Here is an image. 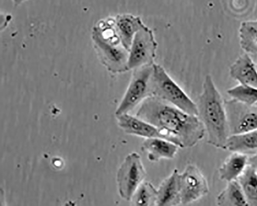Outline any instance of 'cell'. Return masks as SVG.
I'll return each instance as SVG.
<instances>
[{
  "mask_svg": "<svg viewBox=\"0 0 257 206\" xmlns=\"http://www.w3.org/2000/svg\"><path fill=\"white\" fill-rule=\"evenodd\" d=\"M1 206H7L6 203V201L5 199V197L4 194L2 193L1 195Z\"/></svg>",
  "mask_w": 257,
  "mask_h": 206,
  "instance_id": "7402d4cb",
  "label": "cell"
},
{
  "mask_svg": "<svg viewBox=\"0 0 257 206\" xmlns=\"http://www.w3.org/2000/svg\"><path fill=\"white\" fill-rule=\"evenodd\" d=\"M158 45L153 30L145 25L136 34L128 51V70L154 65Z\"/></svg>",
  "mask_w": 257,
  "mask_h": 206,
  "instance_id": "52a82bcc",
  "label": "cell"
},
{
  "mask_svg": "<svg viewBox=\"0 0 257 206\" xmlns=\"http://www.w3.org/2000/svg\"><path fill=\"white\" fill-rule=\"evenodd\" d=\"M96 40L101 56L110 71L114 73L128 71V51L121 44L113 25L106 24L103 27Z\"/></svg>",
  "mask_w": 257,
  "mask_h": 206,
  "instance_id": "277c9868",
  "label": "cell"
},
{
  "mask_svg": "<svg viewBox=\"0 0 257 206\" xmlns=\"http://www.w3.org/2000/svg\"><path fill=\"white\" fill-rule=\"evenodd\" d=\"M179 148L175 143L160 138L146 139L142 144V150L152 162L174 159Z\"/></svg>",
  "mask_w": 257,
  "mask_h": 206,
  "instance_id": "5bb4252c",
  "label": "cell"
},
{
  "mask_svg": "<svg viewBox=\"0 0 257 206\" xmlns=\"http://www.w3.org/2000/svg\"><path fill=\"white\" fill-rule=\"evenodd\" d=\"M231 77L239 85L257 87V69L249 54L240 55L229 67Z\"/></svg>",
  "mask_w": 257,
  "mask_h": 206,
  "instance_id": "8fae6325",
  "label": "cell"
},
{
  "mask_svg": "<svg viewBox=\"0 0 257 206\" xmlns=\"http://www.w3.org/2000/svg\"><path fill=\"white\" fill-rule=\"evenodd\" d=\"M118 125L126 134L144 138H167L151 124L130 114L117 116Z\"/></svg>",
  "mask_w": 257,
  "mask_h": 206,
  "instance_id": "30bf717a",
  "label": "cell"
},
{
  "mask_svg": "<svg viewBox=\"0 0 257 206\" xmlns=\"http://www.w3.org/2000/svg\"><path fill=\"white\" fill-rule=\"evenodd\" d=\"M131 206H156L157 189L148 181H144L133 195Z\"/></svg>",
  "mask_w": 257,
  "mask_h": 206,
  "instance_id": "ffe728a7",
  "label": "cell"
},
{
  "mask_svg": "<svg viewBox=\"0 0 257 206\" xmlns=\"http://www.w3.org/2000/svg\"><path fill=\"white\" fill-rule=\"evenodd\" d=\"M182 204H187L207 195L209 191L208 181L200 170L189 164L180 174Z\"/></svg>",
  "mask_w": 257,
  "mask_h": 206,
  "instance_id": "9c48e42d",
  "label": "cell"
},
{
  "mask_svg": "<svg viewBox=\"0 0 257 206\" xmlns=\"http://www.w3.org/2000/svg\"><path fill=\"white\" fill-rule=\"evenodd\" d=\"M231 99L249 106L257 105V87L238 85L227 90Z\"/></svg>",
  "mask_w": 257,
  "mask_h": 206,
  "instance_id": "44dd1931",
  "label": "cell"
},
{
  "mask_svg": "<svg viewBox=\"0 0 257 206\" xmlns=\"http://www.w3.org/2000/svg\"><path fill=\"white\" fill-rule=\"evenodd\" d=\"M62 206H76V203L72 201H69L64 203Z\"/></svg>",
  "mask_w": 257,
  "mask_h": 206,
  "instance_id": "603a6c76",
  "label": "cell"
},
{
  "mask_svg": "<svg viewBox=\"0 0 257 206\" xmlns=\"http://www.w3.org/2000/svg\"><path fill=\"white\" fill-rule=\"evenodd\" d=\"M151 86L152 96L166 101L188 114L198 116L196 103L159 65H154Z\"/></svg>",
  "mask_w": 257,
  "mask_h": 206,
  "instance_id": "3957f363",
  "label": "cell"
},
{
  "mask_svg": "<svg viewBox=\"0 0 257 206\" xmlns=\"http://www.w3.org/2000/svg\"><path fill=\"white\" fill-rule=\"evenodd\" d=\"M225 104L230 135L257 130V105L249 106L233 99Z\"/></svg>",
  "mask_w": 257,
  "mask_h": 206,
  "instance_id": "ba28073f",
  "label": "cell"
},
{
  "mask_svg": "<svg viewBox=\"0 0 257 206\" xmlns=\"http://www.w3.org/2000/svg\"><path fill=\"white\" fill-rule=\"evenodd\" d=\"M147 173L141 156L137 152L128 154L121 164L116 174L119 195L131 201L141 185L144 182Z\"/></svg>",
  "mask_w": 257,
  "mask_h": 206,
  "instance_id": "8992f818",
  "label": "cell"
},
{
  "mask_svg": "<svg viewBox=\"0 0 257 206\" xmlns=\"http://www.w3.org/2000/svg\"><path fill=\"white\" fill-rule=\"evenodd\" d=\"M153 71L154 65L133 70L130 84L116 111V116L128 114L145 99L152 96L151 82Z\"/></svg>",
  "mask_w": 257,
  "mask_h": 206,
  "instance_id": "5b68a950",
  "label": "cell"
},
{
  "mask_svg": "<svg viewBox=\"0 0 257 206\" xmlns=\"http://www.w3.org/2000/svg\"><path fill=\"white\" fill-rule=\"evenodd\" d=\"M237 181L249 206H257V167L248 164Z\"/></svg>",
  "mask_w": 257,
  "mask_h": 206,
  "instance_id": "e0dca14e",
  "label": "cell"
},
{
  "mask_svg": "<svg viewBox=\"0 0 257 206\" xmlns=\"http://www.w3.org/2000/svg\"><path fill=\"white\" fill-rule=\"evenodd\" d=\"M136 116L151 124L168 141L181 148L195 146L206 135L198 116L188 114L154 96L142 103Z\"/></svg>",
  "mask_w": 257,
  "mask_h": 206,
  "instance_id": "6da1fadb",
  "label": "cell"
},
{
  "mask_svg": "<svg viewBox=\"0 0 257 206\" xmlns=\"http://www.w3.org/2000/svg\"><path fill=\"white\" fill-rule=\"evenodd\" d=\"M225 150L248 157L257 155V130L230 135L226 142Z\"/></svg>",
  "mask_w": 257,
  "mask_h": 206,
  "instance_id": "2e32d148",
  "label": "cell"
},
{
  "mask_svg": "<svg viewBox=\"0 0 257 206\" xmlns=\"http://www.w3.org/2000/svg\"><path fill=\"white\" fill-rule=\"evenodd\" d=\"M241 48L248 54H257V19L245 21L239 29Z\"/></svg>",
  "mask_w": 257,
  "mask_h": 206,
  "instance_id": "d6986e66",
  "label": "cell"
},
{
  "mask_svg": "<svg viewBox=\"0 0 257 206\" xmlns=\"http://www.w3.org/2000/svg\"><path fill=\"white\" fill-rule=\"evenodd\" d=\"M198 117L204 127L209 145L225 150L230 136L225 101L212 77L207 74L203 81L202 91L196 103Z\"/></svg>",
  "mask_w": 257,
  "mask_h": 206,
  "instance_id": "7a4b0ae2",
  "label": "cell"
},
{
  "mask_svg": "<svg viewBox=\"0 0 257 206\" xmlns=\"http://www.w3.org/2000/svg\"><path fill=\"white\" fill-rule=\"evenodd\" d=\"M180 174L178 170L175 169L162 181L157 190L156 206H178L182 203Z\"/></svg>",
  "mask_w": 257,
  "mask_h": 206,
  "instance_id": "4fadbf2b",
  "label": "cell"
},
{
  "mask_svg": "<svg viewBox=\"0 0 257 206\" xmlns=\"http://www.w3.org/2000/svg\"><path fill=\"white\" fill-rule=\"evenodd\" d=\"M256 69H257V65H256Z\"/></svg>",
  "mask_w": 257,
  "mask_h": 206,
  "instance_id": "cb8c5ba5",
  "label": "cell"
},
{
  "mask_svg": "<svg viewBox=\"0 0 257 206\" xmlns=\"http://www.w3.org/2000/svg\"><path fill=\"white\" fill-rule=\"evenodd\" d=\"M114 22L121 44L130 51L136 34L145 26L142 20L140 17L124 14L117 16Z\"/></svg>",
  "mask_w": 257,
  "mask_h": 206,
  "instance_id": "7c38bea8",
  "label": "cell"
},
{
  "mask_svg": "<svg viewBox=\"0 0 257 206\" xmlns=\"http://www.w3.org/2000/svg\"><path fill=\"white\" fill-rule=\"evenodd\" d=\"M247 156L232 153L221 164L219 169V178L227 183L237 181L248 166Z\"/></svg>",
  "mask_w": 257,
  "mask_h": 206,
  "instance_id": "9a60e30c",
  "label": "cell"
},
{
  "mask_svg": "<svg viewBox=\"0 0 257 206\" xmlns=\"http://www.w3.org/2000/svg\"></svg>",
  "mask_w": 257,
  "mask_h": 206,
  "instance_id": "d4e9b609",
  "label": "cell"
},
{
  "mask_svg": "<svg viewBox=\"0 0 257 206\" xmlns=\"http://www.w3.org/2000/svg\"><path fill=\"white\" fill-rule=\"evenodd\" d=\"M218 206H249L238 181L227 183L217 198Z\"/></svg>",
  "mask_w": 257,
  "mask_h": 206,
  "instance_id": "ac0fdd59",
  "label": "cell"
}]
</instances>
